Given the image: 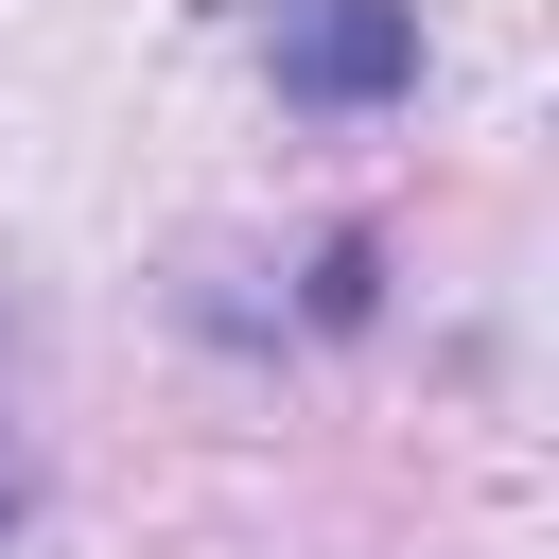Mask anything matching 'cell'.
Here are the masks:
<instances>
[{
  "label": "cell",
  "instance_id": "6da1fadb",
  "mask_svg": "<svg viewBox=\"0 0 559 559\" xmlns=\"http://www.w3.org/2000/svg\"><path fill=\"white\" fill-rule=\"evenodd\" d=\"M262 70L297 105H402L419 87V0H262Z\"/></svg>",
  "mask_w": 559,
  "mask_h": 559
}]
</instances>
